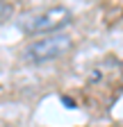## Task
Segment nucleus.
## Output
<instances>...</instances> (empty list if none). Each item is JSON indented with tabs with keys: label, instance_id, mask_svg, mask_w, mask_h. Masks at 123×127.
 I'll use <instances>...</instances> for the list:
<instances>
[{
	"label": "nucleus",
	"instance_id": "1",
	"mask_svg": "<svg viewBox=\"0 0 123 127\" xmlns=\"http://www.w3.org/2000/svg\"><path fill=\"white\" fill-rule=\"evenodd\" d=\"M73 21V14L68 7H48L39 14H32L21 23V30L30 36H37V34H55V32H62L64 27H68Z\"/></svg>",
	"mask_w": 123,
	"mask_h": 127
},
{
	"label": "nucleus",
	"instance_id": "4",
	"mask_svg": "<svg viewBox=\"0 0 123 127\" xmlns=\"http://www.w3.org/2000/svg\"><path fill=\"white\" fill-rule=\"evenodd\" d=\"M5 2H11V0H5Z\"/></svg>",
	"mask_w": 123,
	"mask_h": 127
},
{
	"label": "nucleus",
	"instance_id": "3",
	"mask_svg": "<svg viewBox=\"0 0 123 127\" xmlns=\"http://www.w3.org/2000/svg\"><path fill=\"white\" fill-rule=\"evenodd\" d=\"M11 16H14V5H11V2H5V0H0V25L7 23Z\"/></svg>",
	"mask_w": 123,
	"mask_h": 127
},
{
	"label": "nucleus",
	"instance_id": "2",
	"mask_svg": "<svg viewBox=\"0 0 123 127\" xmlns=\"http://www.w3.org/2000/svg\"><path fill=\"white\" fill-rule=\"evenodd\" d=\"M73 48V39L64 32H55L50 36H43L34 43H30L23 50V59L27 64H48L59 57H64Z\"/></svg>",
	"mask_w": 123,
	"mask_h": 127
}]
</instances>
